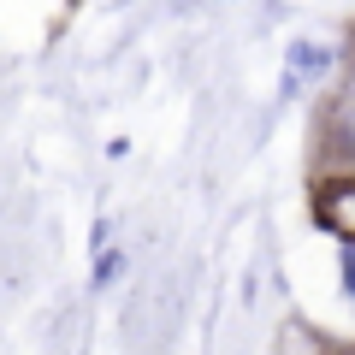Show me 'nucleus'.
I'll use <instances>...</instances> for the list:
<instances>
[{
	"mask_svg": "<svg viewBox=\"0 0 355 355\" xmlns=\"http://www.w3.org/2000/svg\"><path fill=\"white\" fill-rule=\"evenodd\" d=\"M343 279H349V291H355V249L343 254Z\"/></svg>",
	"mask_w": 355,
	"mask_h": 355,
	"instance_id": "obj_1",
	"label": "nucleus"
}]
</instances>
